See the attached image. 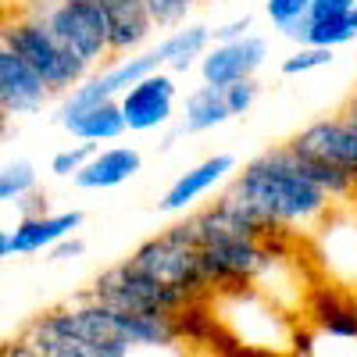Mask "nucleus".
<instances>
[{"label":"nucleus","mask_w":357,"mask_h":357,"mask_svg":"<svg viewBox=\"0 0 357 357\" xmlns=\"http://www.w3.org/2000/svg\"><path fill=\"white\" fill-rule=\"evenodd\" d=\"M29 193H36V165L29 158H8L0 168V204L15 207L18 200H25Z\"/></svg>","instance_id":"19"},{"label":"nucleus","mask_w":357,"mask_h":357,"mask_svg":"<svg viewBox=\"0 0 357 357\" xmlns=\"http://www.w3.org/2000/svg\"><path fill=\"white\" fill-rule=\"evenodd\" d=\"M207 4H225V0H207Z\"/></svg>","instance_id":"30"},{"label":"nucleus","mask_w":357,"mask_h":357,"mask_svg":"<svg viewBox=\"0 0 357 357\" xmlns=\"http://www.w3.org/2000/svg\"><path fill=\"white\" fill-rule=\"evenodd\" d=\"M289 146L304 158L329 161V165L357 172V118H350L343 111L333 118H318V122H311L296 132L289 139Z\"/></svg>","instance_id":"11"},{"label":"nucleus","mask_w":357,"mask_h":357,"mask_svg":"<svg viewBox=\"0 0 357 357\" xmlns=\"http://www.w3.org/2000/svg\"><path fill=\"white\" fill-rule=\"evenodd\" d=\"M100 151L97 143H68V146H61L54 158H50V175H57V178H75L86 165H89V158H93Z\"/></svg>","instance_id":"21"},{"label":"nucleus","mask_w":357,"mask_h":357,"mask_svg":"<svg viewBox=\"0 0 357 357\" xmlns=\"http://www.w3.org/2000/svg\"><path fill=\"white\" fill-rule=\"evenodd\" d=\"M343 114H350V118H357V93L347 100V107H343Z\"/></svg>","instance_id":"29"},{"label":"nucleus","mask_w":357,"mask_h":357,"mask_svg":"<svg viewBox=\"0 0 357 357\" xmlns=\"http://www.w3.org/2000/svg\"><path fill=\"white\" fill-rule=\"evenodd\" d=\"M0 43H8L15 54H22L25 61L33 65L54 97L72 93V89L79 82H86L89 72H93L68 43H61L40 18L25 15V11H4Z\"/></svg>","instance_id":"3"},{"label":"nucleus","mask_w":357,"mask_h":357,"mask_svg":"<svg viewBox=\"0 0 357 357\" xmlns=\"http://www.w3.org/2000/svg\"><path fill=\"white\" fill-rule=\"evenodd\" d=\"M354 40H357V11L343 15V18H329V22H311V33H307L311 47H333V50H340Z\"/></svg>","instance_id":"20"},{"label":"nucleus","mask_w":357,"mask_h":357,"mask_svg":"<svg viewBox=\"0 0 357 357\" xmlns=\"http://www.w3.org/2000/svg\"><path fill=\"white\" fill-rule=\"evenodd\" d=\"M89 296H97V301L118 311H139V314H178L197 304V296L154 279L151 272L136 268L129 257L104 268L93 279V286H89Z\"/></svg>","instance_id":"4"},{"label":"nucleus","mask_w":357,"mask_h":357,"mask_svg":"<svg viewBox=\"0 0 357 357\" xmlns=\"http://www.w3.org/2000/svg\"><path fill=\"white\" fill-rule=\"evenodd\" d=\"M47 254H50L47 261H54V264H61V261H75V257H82V254H86V243L79 240V236H68V240H61L57 247H50Z\"/></svg>","instance_id":"28"},{"label":"nucleus","mask_w":357,"mask_h":357,"mask_svg":"<svg viewBox=\"0 0 357 357\" xmlns=\"http://www.w3.org/2000/svg\"><path fill=\"white\" fill-rule=\"evenodd\" d=\"M129 261L143 272H151L154 279L175 286V289H186L190 296H207L211 293V282L204 275V264H200V247H193L183 232L175 225H168L165 232L151 236V240H143Z\"/></svg>","instance_id":"6"},{"label":"nucleus","mask_w":357,"mask_h":357,"mask_svg":"<svg viewBox=\"0 0 357 357\" xmlns=\"http://www.w3.org/2000/svg\"><path fill=\"white\" fill-rule=\"evenodd\" d=\"M146 8H151V18L158 29H178V25H186V18L193 15L197 8V0H143Z\"/></svg>","instance_id":"23"},{"label":"nucleus","mask_w":357,"mask_h":357,"mask_svg":"<svg viewBox=\"0 0 357 357\" xmlns=\"http://www.w3.org/2000/svg\"><path fill=\"white\" fill-rule=\"evenodd\" d=\"M139 172H143V154L129 143H118V146L97 151L72 183L75 190H114V186H126Z\"/></svg>","instance_id":"16"},{"label":"nucleus","mask_w":357,"mask_h":357,"mask_svg":"<svg viewBox=\"0 0 357 357\" xmlns=\"http://www.w3.org/2000/svg\"><path fill=\"white\" fill-rule=\"evenodd\" d=\"M82 211H61V215H33V218H18L11 229L0 232V257H29L50 250L61 240L75 236V229L82 225Z\"/></svg>","instance_id":"12"},{"label":"nucleus","mask_w":357,"mask_h":357,"mask_svg":"<svg viewBox=\"0 0 357 357\" xmlns=\"http://www.w3.org/2000/svg\"><path fill=\"white\" fill-rule=\"evenodd\" d=\"M314 264L340 293H357V197L336 200V207L307 240Z\"/></svg>","instance_id":"7"},{"label":"nucleus","mask_w":357,"mask_h":357,"mask_svg":"<svg viewBox=\"0 0 357 357\" xmlns=\"http://www.w3.org/2000/svg\"><path fill=\"white\" fill-rule=\"evenodd\" d=\"M222 197L232 207H240L268 236H286V240L301 232L311 240L325 215L336 207V197H329L304 172L289 143L250 158L243 172L232 175Z\"/></svg>","instance_id":"1"},{"label":"nucleus","mask_w":357,"mask_h":357,"mask_svg":"<svg viewBox=\"0 0 357 357\" xmlns=\"http://www.w3.org/2000/svg\"><path fill=\"white\" fill-rule=\"evenodd\" d=\"M54 122L61 126L72 139L79 143H114L129 132L126 114L118 100H100V104H82V107H54Z\"/></svg>","instance_id":"14"},{"label":"nucleus","mask_w":357,"mask_h":357,"mask_svg":"<svg viewBox=\"0 0 357 357\" xmlns=\"http://www.w3.org/2000/svg\"><path fill=\"white\" fill-rule=\"evenodd\" d=\"M175 97H178V82L168 68L154 72L139 79L136 86H129L118 104H122V114H126V126L129 132H158L165 129L172 118H175Z\"/></svg>","instance_id":"8"},{"label":"nucleus","mask_w":357,"mask_h":357,"mask_svg":"<svg viewBox=\"0 0 357 357\" xmlns=\"http://www.w3.org/2000/svg\"><path fill=\"white\" fill-rule=\"evenodd\" d=\"M211 43H215L211 25H207V22H186V25L172 29V33H165L154 47L161 54V65L172 75H183L193 65H200V57L211 50Z\"/></svg>","instance_id":"17"},{"label":"nucleus","mask_w":357,"mask_h":357,"mask_svg":"<svg viewBox=\"0 0 357 357\" xmlns=\"http://www.w3.org/2000/svg\"><path fill=\"white\" fill-rule=\"evenodd\" d=\"M336 61V50L333 47H296L286 61L279 65V72L282 75H307V72H314V68H325V65H333Z\"/></svg>","instance_id":"22"},{"label":"nucleus","mask_w":357,"mask_h":357,"mask_svg":"<svg viewBox=\"0 0 357 357\" xmlns=\"http://www.w3.org/2000/svg\"><path fill=\"white\" fill-rule=\"evenodd\" d=\"M268 61V40L250 33L243 40H232V43H211L200 57V82L204 86H218V89H229L232 82H243V79H257V72L264 68Z\"/></svg>","instance_id":"10"},{"label":"nucleus","mask_w":357,"mask_h":357,"mask_svg":"<svg viewBox=\"0 0 357 357\" xmlns=\"http://www.w3.org/2000/svg\"><path fill=\"white\" fill-rule=\"evenodd\" d=\"M207 296H211V321L222 325L236 347L272 357L293 354L301 347L289 311L279 307L272 296H264L257 286H218Z\"/></svg>","instance_id":"2"},{"label":"nucleus","mask_w":357,"mask_h":357,"mask_svg":"<svg viewBox=\"0 0 357 357\" xmlns=\"http://www.w3.org/2000/svg\"><path fill=\"white\" fill-rule=\"evenodd\" d=\"M229 175H236V154H211L197 161L193 168H186L175 183L161 193L158 200V211L161 215H186L197 200H204L211 190H218Z\"/></svg>","instance_id":"13"},{"label":"nucleus","mask_w":357,"mask_h":357,"mask_svg":"<svg viewBox=\"0 0 357 357\" xmlns=\"http://www.w3.org/2000/svg\"><path fill=\"white\" fill-rule=\"evenodd\" d=\"M50 100H54V93L36 75V68L22 54H15L8 43H0V111H4V122H11V118H33V114L47 111Z\"/></svg>","instance_id":"9"},{"label":"nucleus","mask_w":357,"mask_h":357,"mask_svg":"<svg viewBox=\"0 0 357 357\" xmlns=\"http://www.w3.org/2000/svg\"><path fill=\"white\" fill-rule=\"evenodd\" d=\"M107 11V25H111V54L118 57L139 54L146 47V40L154 36V18L151 8L143 0H100Z\"/></svg>","instance_id":"15"},{"label":"nucleus","mask_w":357,"mask_h":357,"mask_svg":"<svg viewBox=\"0 0 357 357\" xmlns=\"http://www.w3.org/2000/svg\"><path fill=\"white\" fill-rule=\"evenodd\" d=\"M257 97H261V82H257V79L232 82V86L225 89V100H229V107H232V118L250 114V107L257 104Z\"/></svg>","instance_id":"25"},{"label":"nucleus","mask_w":357,"mask_h":357,"mask_svg":"<svg viewBox=\"0 0 357 357\" xmlns=\"http://www.w3.org/2000/svg\"><path fill=\"white\" fill-rule=\"evenodd\" d=\"M311 4L314 0H264V15H268V22H272V29L279 33V29H286V25H296V22L311 18Z\"/></svg>","instance_id":"24"},{"label":"nucleus","mask_w":357,"mask_h":357,"mask_svg":"<svg viewBox=\"0 0 357 357\" xmlns=\"http://www.w3.org/2000/svg\"><path fill=\"white\" fill-rule=\"evenodd\" d=\"M225 122H232V107L225 100V89L218 86H193L186 100H183V114H178V136H200V132H211L222 129Z\"/></svg>","instance_id":"18"},{"label":"nucleus","mask_w":357,"mask_h":357,"mask_svg":"<svg viewBox=\"0 0 357 357\" xmlns=\"http://www.w3.org/2000/svg\"><path fill=\"white\" fill-rule=\"evenodd\" d=\"M136 347L126 340H97L79 333L61 318V311H47L33 318L8 347V357H129Z\"/></svg>","instance_id":"5"},{"label":"nucleus","mask_w":357,"mask_h":357,"mask_svg":"<svg viewBox=\"0 0 357 357\" xmlns=\"http://www.w3.org/2000/svg\"><path fill=\"white\" fill-rule=\"evenodd\" d=\"M357 11V0H314L311 4V22H329Z\"/></svg>","instance_id":"27"},{"label":"nucleus","mask_w":357,"mask_h":357,"mask_svg":"<svg viewBox=\"0 0 357 357\" xmlns=\"http://www.w3.org/2000/svg\"><path fill=\"white\" fill-rule=\"evenodd\" d=\"M250 29H254V15H240V18H229V22L215 25L211 36H215V43H232V40L250 36Z\"/></svg>","instance_id":"26"}]
</instances>
